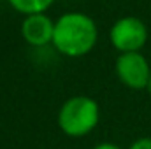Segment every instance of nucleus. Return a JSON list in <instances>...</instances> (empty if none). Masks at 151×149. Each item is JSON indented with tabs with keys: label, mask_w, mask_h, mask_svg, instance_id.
I'll return each instance as SVG.
<instances>
[{
	"label": "nucleus",
	"mask_w": 151,
	"mask_h": 149,
	"mask_svg": "<svg viewBox=\"0 0 151 149\" xmlns=\"http://www.w3.org/2000/svg\"><path fill=\"white\" fill-rule=\"evenodd\" d=\"M99 28L93 18L84 12H65L55 19V49L67 58H81L93 51Z\"/></svg>",
	"instance_id": "obj_1"
},
{
	"label": "nucleus",
	"mask_w": 151,
	"mask_h": 149,
	"mask_svg": "<svg viewBox=\"0 0 151 149\" xmlns=\"http://www.w3.org/2000/svg\"><path fill=\"white\" fill-rule=\"evenodd\" d=\"M100 119L97 100L86 95H76L65 100L58 111V126L67 137L81 139L91 133Z\"/></svg>",
	"instance_id": "obj_2"
},
{
	"label": "nucleus",
	"mask_w": 151,
	"mask_h": 149,
	"mask_svg": "<svg viewBox=\"0 0 151 149\" xmlns=\"http://www.w3.org/2000/svg\"><path fill=\"white\" fill-rule=\"evenodd\" d=\"M148 27L137 16H123L116 19L109 30L111 46L121 53H139L148 42Z\"/></svg>",
	"instance_id": "obj_3"
},
{
	"label": "nucleus",
	"mask_w": 151,
	"mask_h": 149,
	"mask_svg": "<svg viewBox=\"0 0 151 149\" xmlns=\"http://www.w3.org/2000/svg\"><path fill=\"white\" fill-rule=\"evenodd\" d=\"M114 72L121 84L130 90H148L151 81V67L148 58L139 53H121L116 58Z\"/></svg>",
	"instance_id": "obj_4"
},
{
	"label": "nucleus",
	"mask_w": 151,
	"mask_h": 149,
	"mask_svg": "<svg viewBox=\"0 0 151 149\" xmlns=\"http://www.w3.org/2000/svg\"><path fill=\"white\" fill-rule=\"evenodd\" d=\"M21 35L32 47H44L47 44H53L55 21L46 12L25 16V19L21 21Z\"/></svg>",
	"instance_id": "obj_5"
},
{
	"label": "nucleus",
	"mask_w": 151,
	"mask_h": 149,
	"mask_svg": "<svg viewBox=\"0 0 151 149\" xmlns=\"http://www.w3.org/2000/svg\"><path fill=\"white\" fill-rule=\"evenodd\" d=\"M55 0H7V4L19 14L30 16V14H40L46 12Z\"/></svg>",
	"instance_id": "obj_6"
},
{
	"label": "nucleus",
	"mask_w": 151,
	"mask_h": 149,
	"mask_svg": "<svg viewBox=\"0 0 151 149\" xmlns=\"http://www.w3.org/2000/svg\"><path fill=\"white\" fill-rule=\"evenodd\" d=\"M128 149H151V137H142L137 139L135 142H132Z\"/></svg>",
	"instance_id": "obj_7"
},
{
	"label": "nucleus",
	"mask_w": 151,
	"mask_h": 149,
	"mask_svg": "<svg viewBox=\"0 0 151 149\" xmlns=\"http://www.w3.org/2000/svg\"><path fill=\"white\" fill-rule=\"evenodd\" d=\"M91 149H121V148L118 144H114V142H100V144L93 146Z\"/></svg>",
	"instance_id": "obj_8"
},
{
	"label": "nucleus",
	"mask_w": 151,
	"mask_h": 149,
	"mask_svg": "<svg viewBox=\"0 0 151 149\" xmlns=\"http://www.w3.org/2000/svg\"><path fill=\"white\" fill-rule=\"evenodd\" d=\"M148 91H150V95H151V81H150V86H148Z\"/></svg>",
	"instance_id": "obj_9"
}]
</instances>
